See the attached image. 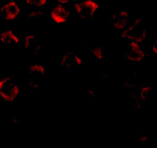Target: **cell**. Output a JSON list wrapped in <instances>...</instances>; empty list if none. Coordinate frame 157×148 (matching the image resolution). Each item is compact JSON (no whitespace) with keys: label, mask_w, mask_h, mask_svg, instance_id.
I'll return each mask as SVG.
<instances>
[{"label":"cell","mask_w":157,"mask_h":148,"mask_svg":"<svg viewBox=\"0 0 157 148\" xmlns=\"http://www.w3.org/2000/svg\"><path fill=\"white\" fill-rule=\"evenodd\" d=\"M148 32L147 30L144 17L139 16L134 18L132 23L121 30L120 37L122 39L129 41L144 42L148 37Z\"/></svg>","instance_id":"6da1fadb"},{"label":"cell","mask_w":157,"mask_h":148,"mask_svg":"<svg viewBox=\"0 0 157 148\" xmlns=\"http://www.w3.org/2000/svg\"><path fill=\"white\" fill-rule=\"evenodd\" d=\"M21 88L14 76H6L0 79V99L7 103L15 102L20 96Z\"/></svg>","instance_id":"7a4b0ae2"},{"label":"cell","mask_w":157,"mask_h":148,"mask_svg":"<svg viewBox=\"0 0 157 148\" xmlns=\"http://www.w3.org/2000/svg\"><path fill=\"white\" fill-rule=\"evenodd\" d=\"M99 3L94 0H80L75 3L76 14L82 19H91L99 11Z\"/></svg>","instance_id":"3957f363"},{"label":"cell","mask_w":157,"mask_h":148,"mask_svg":"<svg viewBox=\"0 0 157 148\" xmlns=\"http://www.w3.org/2000/svg\"><path fill=\"white\" fill-rule=\"evenodd\" d=\"M147 54L144 48V42L129 41V49L124 53V57L131 64H139L144 61Z\"/></svg>","instance_id":"277c9868"},{"label":"cell","mask_w":157,"mask_h":148,"mask_svg":"<svg viewBox=\"0 0 157 148\" xmlns=\"http://www.w3.org/2000/svg\"><path fill=\"white\" fill-rule=\"evenodd\" d=\"M85 61L71 50H65L60 56V65L64 69L74 71L79 68Z\"/></svg>","instance_id":"5b68a950"},{"label":"cell","mask_w":157,"mask_h":148,"mask_svg":"<svg viewBox=\"0 0 157 148\" xmlns=\"http://www.w3.org/2000/svg\"><path fill=\"white\" fill-rule=\"evenodd\" d=\"M21 8L20 3L15 0L6 2L1 8V18L3 20L9 22L17 19L21 16Z\"/></svg>","instance_id":"8992f818"},{"label":"cell","mask_w":157,"mask_h":148,"mask_svg":"<svg viewBox=\"0 0 157 148\" xmlns=\"http://www.w3.org/2000/svg\"><path fill=\"white\" fill-rule=\"evenodd\" d=\"M51 21L55 24H65L69 21L70 11L63 5L56 3L51 9Z\"/></svg>","instance_id":"52a82bcc"},{"label":"cell","mask_w":157,"mask_h":148,"mask_svg":"<svg viewBox=\"0 0 157 148\" xmlns=\"http://www.w3.org/2000/svg\"><path fill=\"white\" fill-rule=\"evenodd\" d=\"M25 49L32 54L39 56L41 54L42 46L40 41L34 35H27L24 40Z\"/></svg>","instance_id":"ba28073f"},{"label":"cell","mask_w":157,"mask_h":148,"mask_svg":"<svg viewBox=\"0 0 157 148\" xmlns=\"http://www.w3.org/2000/svg\"><path fill=\"white\" fill-rule=\"evenodd\" d=\"M110 21L114 29L123 30L129 25V13L127 11L121 10L117 14L112 15Z\"/></svg>","instance_id":"9c48e42d"},{"label":"cell","mask_w":157,"mask_h":148,"mask_svg":"<svg viewBox=\"0 0 157 148\" xmlns=\"http://www.w3.org/2000/svg\"><path fill=\"white\" fill-rule=\"evenodd\" d=\"M20 41L21 37L13 30H6L0 33V43L3 45L7 46L18 45Z\"/></svg>","instance_id":"30bf717a"},{"label":"cell","mask_w":157,"mask_h":148,"mask_svg":"<svg viewBox=\"0 0 157 148\" xmlns=\"http://www.w3.org/2000/svg\"><path fill=\"white\" fill-rule=\"evenodd\" d=\"M90 53L96 59L99 63L104 61L105 51L104 46L101 45H96L93 47L90 48Z\"/></svg>","instance_id":"8fae6325"},{"label":"cell","mask_w":157,"mask_h":148,"mask_svg":"<svg viewBox=\"0 0 157 148\" xmlns=\"http://www.w3.org/2000/svg\"><path fill=\"white\" fill-rule=\"evenodd\" d=\"M153 92V87L151 85H142L140 89L138 95V98L139 99V101H141L142 103H144L147 101L149 95Z\"/></svg>","instance_id":"7c38bea8"},{"label":"cell","mask_w":157,"mask_h":148,"mask_svg":"<svg viewBox=\"0 0 157 148\" xmlns=\"http://www.w3.org/2000/svg\"><path fill=\"white\" fill-rule=\"evenodd\" d=\"M30 73L35 74L41 77L45 76V65L43 64H31L27 65Z\"/></svg>","instance_id":"4fadbf2b"},{"label":"cell","mask_w":157,"mask_h":148,"mask_svg":"<svg viewBox=\"0 0 157 148\" xmlns=\"http://www.w3.org/2000/svg\"><path fill=\"white\" fill-rule=\"evenodd\" d=\"M45 17V12L43 9L36 8L35 10H32L27 11L26 13V19H35L38 20L43 19Z\"/></svg>","instance_id":"5bb4252c"},{"label":"cell","mask_w":157,"mask_h":148,"mask_svg":"<svg viewBox=\"0 0 157 148\" xmlns=\"http://www.w3.org/2000/svg\"><path fill=\"white\" fill-rule=\"evenodd\" d=\"M49 0H25V3L27 5H33L36 8L43 9L48 5Z\"/></svg>","instance_id":"9a60e30c"},{"label":"cell","mask_w":157,"mask_h":148,"mask_svg":"<svg viewBox=\"0 0 157 148\" xmlns=\"http://www.w3.org/2000/svg\"><path fill=\"white\" fill-rule=\"evenodd\" d=\"M26 85H27V86H29V88H36L40 87V86L38 85V84H36L35 82V81H32V80L27 81Z\"/></svg>","instance_id":"2e32d148"},{"label":"cell","mask_w":157,"mask_h":148,"mask_svg":"<svg viewBox=\"0 0 157 148\" xmlns=\"http://www.w3.org/2000/svg\"><path fill=\"white\" fill-rule=\"evenodd\" d=\"M56 2L57 3H60L63 5H66L68 4L70 2V0H55Z\"/></svg>","instance_id":"e0dca14e"},{"label":"cell","mask_w":157,"mask_h":148,"mask_svg":"<svg viewBox=\"0 0 157 148\" xmlns=\"http://www.w3.org/2000/svg\"><path fill=\"white\" fill-rule=\"evenodd\" d=\"M153 48V51H154L155 54H156V53H157V40H156V38H154Z\"/></svg>","instance_id":"ac0fdd59"},{"label":"cell","mask_w":157,"mask_h":148,"mask_svg":"<svg viewBox=\"0 0 157 148\" xmlns=\"http://www.w3.org/2000/svg\"><path fill=\"white\" fill-rule=\"evenodd\" d=\"M94 1H97V2H99V0H94Z\"/></svg>","instance_id":"d6986e66"}]
</instances>
